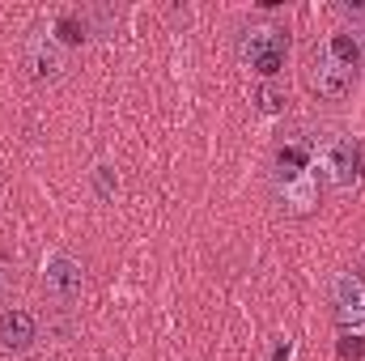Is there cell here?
I'll use <instances>...</instances> for the list:
<instances>
[{
    "mask_svg": "<svg viewBox=\"0 0 365 361\" xmlns=\"http://www.w3.org/2000/svg\"><path fill=\"white\" fill-rule=\"evenodd\" d=\"M272 183L276 195L289 213H310L319 204V191H323V171H319V158H314V136L310 132H293L276 145L272 158Z\"/></svg>",
    "mask_w": 365,
    "mask_h": 361,
    "instance_id": "obj_1",
    "label": "cell"
},
{
    "mask_svg": "<svg viewBox=\"0 0 365 361\" xmlns=\"http://www.w3.org/2000/svg\"><path fill=\"white\" fill-rule=\"evenodd\" d=\"M361 43L349 30H331L310 56V90L323 98H344L361 73Z\"/></svg>",
    "mask_w": 365,
    "mask_h": 361,
    "instance_id": "obj_2",
    "label": "cell"
},
{
    "mask_svg": "<svg viewBox=\"0 0 365 361\" xmlns=\"http://www.w3.org/2000/svg\"><path fill=\"white\" fill-rule=\"evenodd\" d=\"M314 158H319V171L331 187H353L365 175V149L361 141L344 136V132H327L314 141Z\"/></svg>",
    "mask_w": 365,
    "mask_h": 361,
    "instance_id": "obj_3",
    "label": "cell"
},
{
    "mask_svg": "<svg viewBox=\"0 0 365 361\" xmlns=\"http://www.w3.org/2000/svg\"><path fill=\"white\" fill-rule=\"evenodd\" d=\"M238 51H242L247 68H255L259 77H276L284 68V56H289V34L280 26H272V21L247 26L242 39H238Z\"/></svg>",
    "mask_w": 365,
    "mask_h": 361,
    "instance_id": "obj_4",
    "label": "cell"
},
{
    "mask_svg": "<svg viewBox=\"0 0 365 361\" xmlns=\"http://www.w3.org/2000/svg\"><path fill=\"white\" fill-rule=\"evenodd\" d=\"M331 306L344 332L365 336V276L361 272H340L331 280Z\"/></svg>",
    "mask_w": 365,
    "mask_h": 361,
    "instance_id": "obj_5",
    "label": "cell"
},
{
    "mask_svg": "<svg viewBox=\"0 0 365 361\" xmlns=\"http://www.w3.org/2000/svg\"><path fill=\"white\" fill-rule=\"evenodd\" d=\"M21 60H26V68H30V77H34V81H56V77L68 68L60 39H56V34H47V30H34V34L26 39Z\"/></svg>",
    "mask_w": 365,
    "mask_h": 361,
    "instance_id": "obj_6",
    "label": "cell"
},
{
    "mask_svg": "<svg viewBox=\"0 0 365 361\" xmlns=\"http://www.w3.org/2000/svg\"><path fill=\"white\" fill-rule=\"evenodd\" d=\"M43 289L56 302H77L81 298V264L73 255H51L43 268Z\"/></svg>",
    "mask_w": 365,
    "mask_h": 361,
    "instance_id": "obj_7",
    "label": "cell"
},
{
    "mask_svg": "<svg viewBox=\"0 0 365 361\" xmlns=\"http://www.w3.org/2000/svg\"><path fill=\"white\" fill-rule=\"evenodd\" d=\"M34 340H38V323L30 310H21V306L0 310V349L4 353H26Z\"/></svg>",
    "mask_w": 365,
    "mask_h": 361,
    "instance_id": "obj_8",
    "label": "cell"
},
{
    "mask_svg": "<svg viewBox=\"0 0 365 361\" xmlns=\"http://www.w3.org/2000/svg\"><path fill=\"white\" fill-rule=\"evenodd\" d=\"M56 34H60L64 43H81V39H86V21L73 17V13H64V17L56 21Z\"/></svg>",
    "mask_w": 365,
    "mask_h": 361,
    "instance_id": "obj_9",
    "label": "cell"
},
{
    "mask_svg": "<svg viewBox=\"0 0 365 361\" xmlns=\"http://www.w3.org/2000/svg\"><path fill=\"white\" fill-rule=\"evenodd\" d=\"M93 187H98V195L106 200V195L115 191V171H110V166H98V171H93Z\"/></svg>",
    "mask_w": 365,
    "mask_h": 361,
    "instance_id": "obj_10",
    "label": "cell"
},
{
    "mask_svg": "<svg viewBox=\"0 0 365 361\" xmlns=\"http://www.w3.org/2000/svg\"><path fill=\"white\" fill-rule=\"evenodd\" d=\"M259 106H264V111H280V106H284V93L276 90V86H264V90H259Z\"/></svg>",
    "mask_w": 365,
    "mask_h": 361,
    "instance_id": "obj_11",
    "label": "cell"
},
{
    "mask_svg": "<svg viewBox=\"0 0 365 361\" xmlns=\"http://www.w3.org/2000/svg\"><path fill=\"white\" fill-rule=\"evenodd\" d=\"M365 353V340L361 336H349V340H340V357L344 361H357Z\"/></svg>",
    "mask_w": 365,
    "mask_h": 361,
    "instance_id": "obj_12",
    "label": "cell"
},
{
    "mask_svg": "<svg viewBox=\"0 0 365 361\" xmlns=\"http://www.w3.org/2000/svg\"><path fill=\"white\" fill-rule=\"evenodd\" d=\"M4 293H9V264L0 260V298H4Z\"/></svg>",
    "mask_w": 365,
    "mask_h": 361,
    "instance_id": "obj_13",
    "label": "cell"
},
{
    "mask_svg": "<svg viewBox=\"0 0 365 361\" xmlns=\"http://www.w3.org/2000/svg\"><path fill=\"white\" fill-rule=\"evenodd\" d=\"M272 361H289V340H280V345H276V357Z\"/></svg>",
    "mask_w": 365,
    "mask_h": 361,
    "instance_id": "obj_14",
    "label": "cell"
},
{
    "mask_svg": "<svg viewBox=\"0 0 365 361\" xmlns=\"http://www.w3.org/2000/svg\"><path fill=\"white\" fill-rule=\"evenodd\" d=\"M349 34H353V39L361 43V56H365V30H349Z\"/></svg>",
    "mask_w": 365,
    "mask_h": 361,
    "instance_id": "obj_15",
    "label": "cell"
}]
</instances>
